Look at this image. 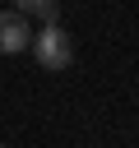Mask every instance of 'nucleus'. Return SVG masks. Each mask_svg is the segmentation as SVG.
I'll use <instances>...</instances> for the list:
<instances>
[{
  "label": "nucleus",
  "mask_w": 139,
  "mask_h": 148,
  "mask_svg": "<svg viewBox=\"0 0 139 148\" xmlns=\"http://www.w3.org/2000/svg\"><path fill=\"white\" fill-rule=\"evenodd\" d=\"M28 51L37 56L42 69H65V65L74 60V46H70V37H65L60 23H46L42 32H32V46H28Z\"/></svg>",
  "instance_id": "nucleus-1"
},
{
  "label": "nucleus",
  "mask_w": 139,
  "mask_h": 148,
  "mask_svg": "<svg viewBox=\"0 0 139 148\" xmlns=\"http://www.w3.org/2000/svg\"><path fill=\"white\" fill-rule=\"evenodd\" d=\"M28 46H32L28 14H19V9H0V56H23Z\"/></svg>",
  "instance_id": "nucleus-2"
},
{
  "label": "nucleus",
  "mask_w": 139,
  "mask_h": 148,
  "mask_svg": "<svg viewBox=\"0 0 139 148\" xmlns=\"http://www.w3.org/2000/svg\"><path fill=\"white\" fill-rule=\"evenodd\" d=\"M19 14H37L42 23H60V0H14Z\"/></svg>",
  "instance_id": "nucleus-3"
},
{
  "label": "nucleus",
  "mask_w": 139,
  "mask_h": 148,
  "mask_svg": "<svg viewBox=\"0 0 139 148\" xmlns=\"http://www.w3.org/2000/svg\"><path fill=\"white\" fill-rule=\"evenodd\" d=\"M0 148H5V143H0Z\"/></svg>",
  "instance_id": "nucleus-4"
}]
</instances>
